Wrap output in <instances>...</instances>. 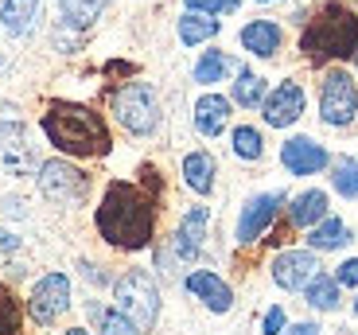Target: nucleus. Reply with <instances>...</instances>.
<instances>
[{"label":"nucleus","instance_id":"dca6fc26","mask_svg":"<svg viewBox=\"0 0 358 335\" xmlns=\"http://www.w3.org/2000/svg\"><path fill=\"white\" fill-rule=\"evenodd\" d=\"M226 125H230V98H222V94H203L195 101V129L203 136H218Z\"/></svg>","mask_w":358,"mask_h":335},{"label":"nucleus","instance_id":"423d86ee","mask_svg":"<svg viewBox=\"0 0 358 335\" xmlns=\"http://www.w3.org/2000/svg\"><path fill=\"white\" fill-rule=\"evenodd\" d=\"M355 117H358V82L355 74L335 66V71L323 74V86H320V121L343 129Z\"/></svg>","mask_w":358,"mask_h":335},{"label":"nucleus","instance_id":"20e7f679","mask_svg":"<svg viewBox=\"0 0 358 335\" xmlns=\"http://www.w3.org/2000/svg\"><path fill=\"white\" fill-rule=\"evenodd\" d=\"M113 300H117V308L125 312L141 332L156 327V320H160V289H156V281H152L148 269H129L125 277H117Z\"/></svg>","mask_w":358,"mask_h":335},{"label":"nucleus","instance_id":"2f4dec72","mask_svg":"<svg viewBox=\"0 0 358 335\" xmlns=\"http://www.w3.org/2000/svg\"><path fill=\"white\" fill-rule=\"evenodd\" d=\"M335 281H339V285H350V289H355V285H358V257H350V262H343V265H339Z\"/></svg>","mask_w":358,"mask_h":335},{"label":"nucleus","instance_id":"72a5a7b5","mask_svg":"<svg viewBox=\"0 0 358 335\" xmlns=\"http://www.w3.org/2000/svg\"><path fill=\"white\" fill-rule=\"evenodd\" d=\"M16 234H4V230H0V250H16Z\"/></svg>","mask_w":358,"mask_h":335},{"label":"nucleus","instance_id":"f3484780","mask_svg":"<svg viewBox=\"0 0 358 335\" xmlns=\"http://www.w3.org/2000/svg\"><path fill=\"white\" fill-rule=\"evenodd\" d=\"M215 172H218L215 156L203 152V148L183 156V183H187L195 195H210V191H215Z\"/></svg>","mask_w":358,"mask_h":335},{"label":"nucleus","instance_id":"f704fd0d","mask_svg":"<svg viewBox=\"0 0 358 335\" xmlns=\"http://www.w3.org/2000/svg\"><path fill=\"white\" fill-rule=\"evenodd\" d=\"M66 335H86V327H71V332H66Z\"/></svg>","mask_w":358,"mask_h":335},{"label":"nucleus","instance_id":"c85d7f7f","mask_svg":"<svg viewBox=\"0 0 358 335\" xmlns=\"http://www.w3.org/2000/svg\"><path fill=\"white\" fill-rule=\"evenodd\" d=\"M16 332H20V304L8 285H0V335H16Z\"/></svg>","mask_w":358,"mask_h":335},{"label":"nucleus","instance_id":"bb28decb","mask_svg":"<svg viewBox=\"0 0 358 335\" xmlns=\"http://www.w3.org/2000/svg\"><path fill=\"white\" fill-rule=\"evenodd\" d=\"M331 183H335V191H339V195H347V199H358V160H350V156L335 160Z\"/></svg>","mask_w":358,"mask_h":335},{"label":"nucleus","instance_id":"a878e982","mask_svg":"<svg viewBox=\"0 0 358 335\" xmlns=\"http://www.w3.org/2000/svg\"><path fill=\"white\" fill-rule=\"evenodd\" d=\"M230 141H234V152L242 156V160H261V156H265V136L253 125H238Z\"/></svg>","mask_w":358,"mask_h":335},{"label":"nucleus","instance_id":"473e14b6","mask_svg":"<svg viewBox=\"0 0 358 335\" xmlns=\"http://www.w3.org/2000/svg\"><path fill=\"white\" fill-rule=\"evenodd\" d=\"M288 335H320V327H315V324H292V327H288Z\"/></svg>","mask_w":358,"mask_h":335},{"label":"nucleus","instance_id":"c9c22d12","mask_svg":"<svg viewBox=\"0 0 358 335\" xmlns=\"http://www.w3.org/2000/svg\"><path fill=\"white\" fill-rule=\"evenodd\" d=\"M257 4H273V0H257Z\"/></svg>","mask_w":358,"mask_h":335},{"label":"nucleus","instance_id":"ddd939ff","mask_svg":"<svg viewBox=\"0 0 358 335\" xmlns=\"http://www.w3.org/2000/svg\"><path fill=\"white\" fill-rule=\"evenodd\" d=\"M187 292L203 300L210 312H230L234 308V289L218 277V273H210V269L187 273Z\"/></svg>","mask_w":358,"mask_h":335},{"label":"nucleus","instance_id":"4468645a","mask_svg":"<svg viewBox=\"0 0 358 335\" xmlns=\"http://www.w3.org/2000/svg\"><path fill=\"white\" fill-rule=\"evenodd\" d=\"M206 222H210V211L206 207H191L187 215H183V222H179V230H176V257H183V262L199 257L203 238H206Z\"/></svg>","mask_w":358,"mask_h":335},{"label":"nucleus","instance_id":"b1692460","mask_svg":"<svg viewBox=\"0 0 358 335\" xmlns=\"http://www.w3.org/2000/svg\"><path fill=\"white\" fill-rule=\"evenodd\" d=\"M109 0H59V8H63V24L66 27H90L94 20L101 16Z\"/></svg>","mask_w":358,"mask_h":335},{"label":"nucleus","instance_id":"aec40b11","mask_svg":"<svg viewBox=\"0 0 358 335\" xmlns=\"http://www.w3.org/2000/svg\"><path fill=\"white\" fill-rule=\"evenodd\" d=\"M350 242V230H347V222L343 218H335V215H327V218H320L312 230H308V245L312 250H343V245Z\"/></svg>","mask_w":358,"mask_h":335},{"label":"nucleus","instance_id":"393cba45","mask_svg":"<svg viewBox=\"0 0 358 335\" xmlns=\"http://www.w3.org/2000/svg\"><path fill=\"white\" fill-rule=\"evenodd\" d=\"M265 78L261 74H253V71H238V82H234V101L238 106H245V109H253V106H261L265 101Z\"/></svg>","mask_w":358,"mask_h":335},{"label":"nucleus","instance_id":"39448f33","mask_svg":"<svg viewBox=\"0 0 358 335\" xmlns=\"http://www.w3.org/2000/svg\"><path fill=\"white\" fill-rule=\"evenodd\" d=\"M113 113L133 136H148L160 125V98L148 82H125L113 94Z\"/></svg>","mask_w":358,"mask_h":335},{"label":"nucleus","instance_id":"9b49d317","mask_svg":"<svg viewBox=\"0 0 358 335\" xmlns=\"http://www.w3.org/2000/svg\"><path fill=\"white\" fill-rule=\"evenodd\" d=\"M315 273H320L315 250H285V254L273 257V281L288 292H300Z\"/></svg>","mask_w":358,"mask_h":335},{"label":"nucleus","instance_id":"6e6552de","mask_svg":"<svg viewBox=\"0 0 358 335\" xmlns=\"http://www.w3.org/2000/svg\"><path fill=\"white\" fill-rule=\"evenodd\" d=\"M66 308H71V281H66V273H47V277H39L31 297H27L31 320L36 324H55Z\"/></svg>","mask_w":358,"mask_h":335},{"label":"nucleus","instance_id":"f03ea898","mask_svg":"<svg viewBox=\"0 0 358 335\" xmlns=\"http://www.w3.org/2000/svg\"><path fill=\"white\" fill-rule=\"evenodd\" d=\"M43 136L51 141L63 156H109L113 148V136H109V125L98 109L78 106V101H55L43 113Z\"/></svg>","mask_w":358,"mask_h":335},{"label":"nucleus","instance_id":"2eb2a0df","mask_svg":"<svg viewBox=\"0 0 358 335\" xmlns=\"http://www.w3.org/2000/svg\"><path fill=\"white\" fill-rule=\"evenodd\" d=\"M280 43H285V31L273 20H250L242 27V47L250 55H257V59H273L280 51Z\"/></svg>","mask_w":358,"mask_h":335},{"label":"nucleus","instance_id":"e433bc0d","mask_svg":"<svg viewBox=\"0 0 358 335\" xmlns=\"http://www.w3.org/2000/svg\"><path fill=\"white\" fill-rule=\"evenodd\" d=\"M355 312H358V300H355Z\"/></svg>","mask_w":358,"mask_h":335},{"label":"nucleus","instance_id":"1a4fd4ad","mask_svg":"<svg viewBox=\"0 0 358 335\" xmlns=\"http://www.w3.org/2000/svg\"><path fill=\"white\" fill-rule=\"evenodd\" d=\"M280 203H285V191H265V195H253V199H245L242 218H238V234H234V238H238L242 245L261 242V234L273 227V218H277Z\"/></svg>","mask_w":358,"mask_h":335},{"label":"nucleus","instance_id":"7c9ffc66","mask_svg":"<svg viewBox=\"0 0 358 335\" xmlns=\"http://www.w3.org/2000/svg\"><path fill=\"white\" fill-rule=\"evenodd\" d=\"M280 327H285V308H268L261 320V335H280Z\"/></svg>","mask_w":358,"mask_h":335},{"label":"nucleus","instance_id":"7ed1b4c3","mask_svg":"<svg viewBox=\"0 0 358 335\" xmlns=\"http://www.w3.org/2000/svg\"><path fill=\"white\" fill-rule=\"evenodd\" d=\"M300 51L312 63H335V59L358 55V16L339 0L323 4L315 12V20L304 27V36H300Z\"/></svg>","mask_w":358,"mask_h":335},{"label":"nucleus","instance_id":"9d476101","mask_svg":"<svg viewBox=\"0 0 358 335\" xmlns=\"http://www.w3.org/2000/svg\"><path fill=\"white\" fill-rule=\"evenodd\" d=\"M261 113H265V125H273V129L296 125L300 113H304V86L300 82H280L273 94H265Z\"/></svg>","mask_w":358,"mask_h":335},{"label":"nucleus","instance_id":"4be33fe9","mask_svg":"<svg viewBox=\"0 0 358 335\" xmlns=\"http://www.w3.org/2000/svg\"><path fill=\"white\" fill-rule=\"evenodd\" d=\"M304 297H308V304H312L315 312H335V308H339V281L315 273L312 281L304 285Z\"/></svg>","mask_w":358,"mask_h":335},{"label":"nucleus","instance_id":"0eeeda50","mask_svg":"<svg viewBox=\"0 0 358 335\" xmlns=\"http://www.w3.org/2000/svg\"><path fill=\"white\" fill-rule=\"evenodd\" d=\"M36 183H39V191H43V199L63 203V207L82 203V199H86V191H90V176L82 172V168H74L71 160H47V164H39Z\"/></svg>","mask_w":358,"mask_h":335},{"label":"nucleus","instance_id":"c756f323","mask_svg":"<svg viewBox=\"0 0 358 335\" xmlns=\"http://www.w3.org/2000/svg\"><path fill=\"white\" fill-rule=\"evenodd\" d=\"M242 0H187L191 12H206V16H222V12H238Z\"/></svg>","mask_w":358,"mask_h":335},{"label":"nucleus","instance_id":"f257e3e1","mask_svg":"<svg viewBox=\"0 0 358 335\" xmlns=\"http://www.w3.org/2000/svg\"><path fill=\"white\" fill-rule=\"evenodd\" d=\"M94 222H98V234L117 250H148L156 234V191L113 180L101 195Z\"/></svg>","mask_w":358,"mask_h":335},{"label":"nucleus","instance_id":"cd10ccee","mask_svg":"<svg viewBox=\"0 0 358 335\" xmlns=\"http://www.w3.org/2000/svg\"><path fill=\"white\" fill-rule=\"evenodd\" d=\"M94 316H98V332L101 335H141V327L133 324V320L125 316V312H106V308H90Z\"/></svg>","mask_w":358,"mask_h":335},{"label":"nucleus","instance_id":"5701e85b","mask_svg":"<svg viewBox=\"0 0 358 335\" xmlns=\"http://www.w3.org/2000/svg\"><path fill=\"white\" fill-rule=\"evenodd\" d=\"M234 59L222 51H203L199 55V63H195V82L199 86H215V82H222L226 74H230Z\"/></svg>","mask_w":358,"mask_h":335},{"label":"nucleus","instance_id":"f8f14e48","mask_svg":"<svg viewBox=\"0 0 358 335\" xmlns=\"http://www.w3.org/2000/svg\"><path fill=\"white\" fill-rule=\"evenodd\" d=\"M280 164H285L292 176H315L331 164V156H327L323 145H315L312 136H292V141H285V148H280Z\"/></svg>","mask_w":358,"mask_h":335},{"label":"nucleus","instance_id":"a211bd4d","mask_svg":"<svg viewBox=\"0 0 358 335\" xmlns=\"http://www.w3.org/2000/svg\"><path fill=\"white\" fill-rule=\"evenodd\" d=\"M39 20V0H4L0 4V24L8 36H27Z\"/></svg>","mask_w":358,"mask_h":335},{"label":"nucleus","instance_id":"412c9836","mask_svg":"<svg viewBox=\"0 0 358 335\" xmlns=\"http://www.w3.org/2000/svg\"><path fill=\"white\" fill-rule=\"evenodd\" d=\"M218 20L215 16H206V12H183V16H179V39H183V43L187 47H195V43H206V39H215L218 36Z\"/></svg>","mask_w":358,"mask_h":335},{"label":"nucleus","instance_id":"6ab92c4d","mask_svg":"<svg viewBox=\"0 0 358 335\" xmlns=\"http://www.w3.org/2000/svg\"><path fill=\"white\" fill-rule=\"evenodd\" d=\"M288 218H292V227L300 230H312L320 218H327V195L323 191H300L292 199V207H288Z\"/></svg>","mask_w":358,"mask_h":335}]
</instances>
